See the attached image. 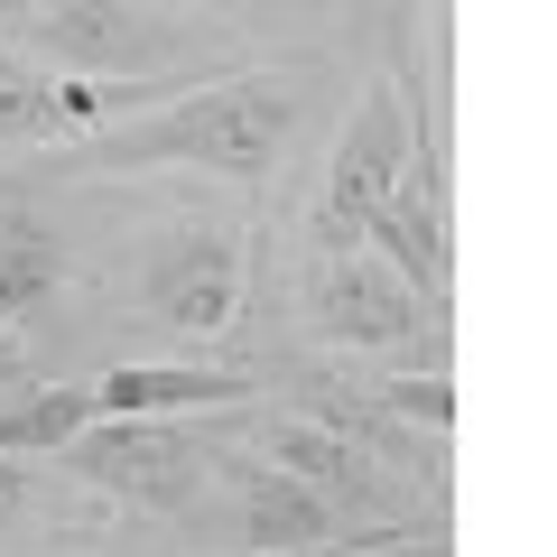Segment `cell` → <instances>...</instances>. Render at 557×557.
I'll return each mask as SVG.
<instances>
[{
  "label": "cell",
  "instance_id": "cell-1",
  "mask_svg": "<svg viewBox=\"0 0 557 557\" xmlns=\"http://www.w3.org/2000/svg\"><path fill=\"white\" fill-rule=\"evenodd\" d=\"M335 57H242L214 75L149 94L131 112L94 121L65 139V159H47L57 186H131V177H214V186H260L298 159V139L317 131V102L335 94Z\"/></svg>",
  "mask_w": 557,
  "mask_h": 557
},
{
  "label": "cell",
  "instance_id": "cell-2",
  "mask_svg": "<svg viewBox=\"0 0 557 557\" xmlns=\"http://www.w3.org/2000/svg\"><path fill=\"white\" fill-rule=\"evenodd\" d=\"M10 47H20L28 65H47V75L112 84L121 112H131V102H149V94H177V84L214 75V65L260 57L233 20L168 10V0H47V10H38Z\"/></svg>",
  "mask_w": 557,
  "mask_h": 557
},
{
  "label": "cell",
  "instance_id": "cell-3",
  "mask_svg": "<svg viewBox=\"0 0 557 557\" xmlns=\"http://www.w3.org/2000/svg\"><path fill=\"white\" fill-rule=\"evenodd\" d=\"M223 446H233L223 409H205V418H84L57 446V465L102 511H131L149 530H186L205 511V493H214Z\"/></svg>",
  "mask_w": 557,
  "mask_h": 557
},
{
  "label": "cell",
  "instance_id": "cell-4",
  "mask_svg": "<svg viewBox=\"0 0 557 557\" xmlns=\"http://www.w3.org/2000/svg\"><path fill=\"white\" fill-rule=\"evenodd\" d=\"M251 298V223L214 214V205H186L159 214L131 251V317L149 335H168L177 354H205L242 325Z\"/></svg>",
  "mask_w": 557,
  "mask_h": 557
},
{
  "label": "cell",
  "instance_id": "cell-5",
  "mask_svg": "<svg viewBox=\"0 0 557 557\" xmlns=\"http://www.w3.org/2000/svg\"><path fill=\"white\" fill-rule=\"evenodd\" d=\"M298 335L317 354H381V362H418V372H446V307L418 298L409 278L381 251L344 242V251H307L298 260Z\"/></svg>",
  "mask_w": 557,
  "mask_h": 557
},
{
  "label": "cell",
  "instance_id": "cell-6",
  "mask_svg": "<svg viewBox=\"0 0 557 557\" xmlns=\"http://www.w3.org/2000/svg\"><path fill=\"white\" fill-rule=\"evenodd\" d=\"M418 94H428V65H381L362 84V102L344 112L335 149H325L317 205H307V251H344L362 242V223L399 196L409 177V139H418Z\"/></svg>",
  "mask_w": 557,
  "mask_h": 557
},
{
  "label": "cell",
  "instance_id": "cell-7",
  "mask_svg": "<svg viewBox=\"0 0 557 557\" xmlns=\"http://www.w3.org/2000/svg\"><path fill=\"white\" fill-rule=\"evenodd\" d=\"M84 298V242L57 214V177H0V325L38 354L75 335Z\"/></svg>",
  "mask_w": 557,
  "mask_h": 557
},
{
  "label": "cell",
  "instance_id": "cell-8",
  "mask_svg": "<svg viewBox=\"0 0 557 557\" xmlns=\"http://www.w3.org/2000/svg\"><path fill=\"white\" fill-rule=\"evenodd\" d=\"M94 418H205V409H242V399H270L260 362H102L84 372Z\"/></svg>",
  "mask_w": 557,
  "mask_h": 557
},
{
  "label": "cell",
  "instance_id": "cell-9",
  "mask_svg": "<svg viewBox=\"0 0 557 557\" xmlns=\"http://www.w3.org/2000/svg\"><path fill=\"white\" fill-rule=\"evenodd\" d=\"M112 84H84V75H47V65L10 57L0 47V149H65L75 131L112 121Z\"/></svg>",
  "mask_w": 557,
  "mask_h": 557
},
{
  "label": "cell",
  "instance_id": "cell-10",
  "mask_svg": "<svg viewBox=\"0 0 557 557\" xmlns=\"http://www.w3.org/2000/svg\"><path fill=\"white\" fill-rule=\"evenodd\" d=\"M84 502L94 493H84L57 456H10V446H0V557L10 548H102V539H75Z\"/></svg>",
  "mask_w": 557,
  "mask_h": 557
},
{
  "label": "cell",
  "instance_id": "cell-11",
  "mask_svg": "<svg viewBox=\"0 0 557 557\" xmlns=\"http://www.w3.org/2000/svg\"><path fill=\"white\" fill-rule=\"evenodd\" d=\"M354 10V38L381 47V65H428L418 57V0H344Z\"/></svg>",
  "mask_w": 557,
  "mask_h": 557
},
{
  "label": "cell",
  "instance_id": "cell-12",
  "mask_svg": "<svg viewBox=\"0 0 557 557\" xmlns=\"http://www.w3.org/2000/svg\"><path fill=\"white\" fill-rule=\"evenodd\" d=\"M28 372H38V354H28V344L0 325V391H10V381H28Z\"/></svg>",
  "mask_w": 557,
  "mask_h": 557
},
{
  "label": "cell",
  "instance_id": "cell-13",
  "mask_svg": "<svg viewBox=\"0 0 557 557\" xmlns=\"http://www.w3.org/2000/svg\"><path fill=\"white\" fill-rule=\"evenodd\" d=\"M38 10H47V0H0V47L20 38V28H28V20H38Z\"/></svg>",
  "mask_w": 557,
  "mask_h": 557
},
{
  "label": "cell",
  "instance_id": "cell-14",
  "mask_svg": "<svg viewBox=\"0 0 557 557\" xmlns=\"http://www.w3.org/2000/svg\"><path fill=\"white\" fill-rule=\"evenodd\" d=\"M10 557H102V548H10Z\"/></svg>",
  "mask_w": 557,
  "mask_h": 557
}]
</instances>
